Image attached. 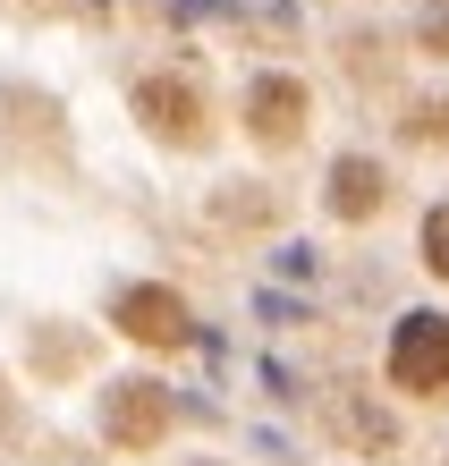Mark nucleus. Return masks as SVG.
<instances>
[{
  "instance_id": "obj_1",
  "label": "nucleus",
  "mask_w": 449,
  "mask_h": 466,
  "mask_svg": "<svg viewBox=\"0 0 449 466\" xmlns=\"http://www.w3.org/2000/svg\"><path fill=\"white\" fill-rule=\"evenodd\" d=\"M110 331L153 348V356H179V348H195V306L170 280H128L119 297H110Z\"/></svg>"
},
{
  "instance_id": "obj_2",
  "label": "nucleus",
  "mask_w": 449,
  "mask_h": 466,
  "mask_svg": "<svg viewBox=\"0 0 449 466\" xmlns=\"http://www.w3.org/2000/svg\"><path fill=\"white\" fill-rule=\"evenodd\" d=\"M382 373H390L399 399H441L449 390V314H407L399 331H390Z\"/></svg>"
},
{
  "instance_id": "obj_3",
  "label": "nucleus",
  "mask_w": 449,
  "mask_h": 466,
  "mask_svg": "<svg viewBox=\"0 0 449 466\" xmlns=\"http://www.w3.org/2000/svg\"><path fill=\"white\" fill-rule=\"evenodd\" d=\"M170 416H179L170 390L145 381V373H128V381H110V390H102V441L128 450V458H145V450L170 441Z\"/></svg>"
},
{
  "instance_id": "obj_4",
  "label": "nucleus",
  "mask_w": 449,
  "mask_h": 466,
  "mask_svg": "<svg viewBox=\"0 0 449 466\" xmlns=\"http://www.w3.org/2000/svg\"><path fill=\"white\" fill-rule=\"evenodd\" d=\"M238 119H246V136H255L263 153H289L297 136H305V119H314V94L297 86V76H255L246 86V102H238Z\"/></svg>"
},
{
  "instance_id": "obj_5",
  "label": "nucleus",
  "mask_w": 449,
  "mask_h": 466,
  "mask_svg": "<svg viewBox=\"0 0 449 466\" xmlns=\"http://www.w3.org/2000/svg\"><path fill=\"white\" fill-rule=\"evenodd\" d=\"M128 102L145 119V136H161V145H204V94L187 76H136Z\"/></svg>"
},
{
  "instance_id": "obj_6",
  "label": "nucleus",
  "mask_w": 449,
  "mask_h": 466,
  "mask_svg": "<svg viewBox=\"0 0 449 466\" xmlns=\"http://www.w3.org/2000/svg\"><path fill=\"white\" fill-rule=\"evenodd\" d=\"M390 204V178H382V161H364V153H348V161H331V178H322V212L331 221H373V212Z\"/></svg>"
},
{
  "instance_id": "obj_7",
  "label": "nucleus",
  "mask_w": 449,
  "mask_h": 466,
  "mask_svg": "<svg viewBox=\"0 0 449 466\" xmlns=\"http://www.w3.org/2000/svg\"><path fill=\"white\" fill-rule=\"evenodd\" d=\"M424 271H433V280H449V204L424 212Z\"/></svg>"
},
{
  "instance_id": "obj_8",
  "label": "nucleus",
  "mask_w": 449,
  "mask_h": 466,
  "mask_svg": "<svg viewBox=\"0 0 449 466\" xmlns=\"http://www.w3.org/2000/svg\"><path fill=\"white\" fill-rule=\"evenodd\" d=\"M424 51H449V17H433V25H424Z\"/></svg>"
}]
</instances>
